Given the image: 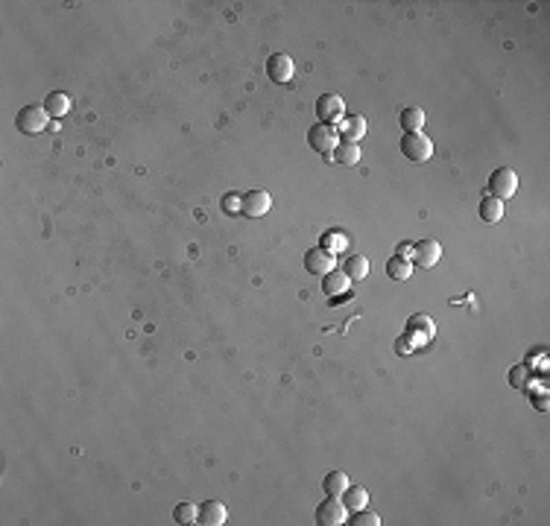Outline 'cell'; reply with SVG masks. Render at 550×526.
<instances>
[{
	"mask_svg": "<svg viewBox=\"0 0 550 526\" xmlns=\"http://www.w3.org/2000/svg\"><path fill=\"white\" fill-rule=\"evenodd\" d=\"M439 257H442V245L436 240H419V243H413V252H410V261L421 269L436 266Z\"/></svg>",
	"mask_w": 550,
	"mask_h": 526,
	"instance_id": "7",
	"label": "cell"
},
{
	"mask_svg": "<svg viewBox=\"0 0 550 526\" xmlns=\"http://www.w3.org/2000/svg\"><path fill=\"white\" fill-rule=\"evenodd\" d=\"M316 117H319V123L325 126H334L346 117V100L337 97V94H322L319 100H316Z\"/></svg>",
	"mask_w": 550,
	"mask_h": 526,
	"instance_id": "5",
	"label": "cell"
},
{
	"mask_svg": "<svg viewBox=\"0 0 550 526\" xmlns=\"http://www.w3.org/2000/svg\"><path fill=\"white\" fill-rule=\"evenodd\" d=\"M47 123H50V114L44 111V105H23L15 114V126L23 135H39L47 129Z\"/></svg>",
	"mask_w": 550,
	"mask_h": 526,
	"instance_id": "1",
	"label": "cell"
},
{
	"mask_svg": "<svg viewBox=\"0 0 550 526\" xmlns=\"http://www.w3.org/2000/svg\"><path fill=\"white\" fill-rule=\"evenodd\" d=\"M515 190H518V175H515V170H509V167H498L495 173H491V179H489V193L495 196V199H512L515 196Z\"/></svg>",
	"mask_w": 550,
	"mask_h": 526,
	"instance_id": "6",
	"label": "cell"
},
{
	"mask_svg": "<svg viewBox=\"0 0 550 526\" xmlns=\"http://www.w3.org/2000/svg\"><path fill=\"white\" fill-rule=\"evenodd\" d=\"M339 144V135H337V126H325V123H313L308 129V146L313 152H319V155L331 158L334 146Z\"/></svg>",
	"mask_w": 550,
	"mask_h": 526,
	"instance_id": "3",
	"label": "cell"
},
{
	"mask_svg": "<svg viewBox=\"0 0 550 526\" xmlns=\"http://www.w3.org/2000/svg\"><path fill=\"white\" fill-rule=\"evenodd\" d=\"M343 272H346L351 281H363V278L372 272V263H369V257H363V254H351V257H346Z\"/></svg>",
	"mask_w": 550,
	"mask_h": 526,
	"instance_id": "16",
	"label": "cell"
},
{
	"mask_svg": "<svg viewBox=\"0 0 550 526\" xmlns=\"http://www.w3.org/2000/svg\"><path fill=\"white\" fill-rule=\"evenodd\" d=\"M398 146H401L404 158L413 161V164H425L433 155V144H430V138L425 132H404V138H401V144H398Z\"/></svg>",
	"mask_w": 550,
	"mask_h": 526,
	"instance_id": "2",
	"label": "cell"
},
{
	"mask_svg": "<svg viewBox=\"0 0 550 526\" xmlns=\"http://www.w3.org/2000/svg\"><path fill=\"white\" fill-rule=\"evenodd\" d=\"M196 518H199V506H193V503H179V506L173 509L176 523H196Z\"/></svg>",
	"mask_w": 550,
	"mask_h": 526,
	"instance_id": "22",
	"label": "cell"
},
{
	"mask_svg": "<svg viewBox=\"0 0 550 526\" xmlns=\"http://www.w3.org/2000/svg\"><path fill=\"white\" fill-rule=\"evenodd\" d=\"M416 327H419V331H425V333H421L425 339H430L433 333H436V331H433V322H430V319H425V316H413V319L407 322V333L413 336V331H416Z\"/></svg>",
	"mask_w": 550,
	"mask_h": 526,
	"instance_id": "25",
	"label": "cell"
},
{
	"mask_svg": "<svg viewBox=\"0 0 550 526\" xmlns=\"http://www.w3.org/2000/svg\"><path fill=\"white\" fill-rule=\"evenodd\" d=\"M44 111L53 117V120H59V117H65L70 111V97L65 91H50L44 97Z\"/></svg>",
	"mask_w": 550,
	"mask_h": 526,
	"instance_id": "14",
	"label": "cell"
},
{
	"mask_svg": "<svg viewBox=\"0 0 550 526\" xmlns=\"http://www.w3.org/2000/svg\"><path fill=\"white\" fill-rule=\"evenodd\" d=\"M273 208V199L266 190H249L240 196V214L243 217H264L266 210Z\"/></svg>",
	"mask_w": 550,
	"mask_h": 526,
	"instance_id": "9",
	"label": "cell"
},
{
	"mask_svg": "<svg viewBox=\"0 0 550 526\" xmlns=\"http://www.w3.org/2000/svg\"><path fill=\"white\" fill-rule=\"evenodd\" d=\"M410 252H413V245H398V254H401V257H407Z\"/></svg>",
	"mask_w": 550,
	"mask_h": 526,
	"instance_id": "28",
	"label": "cell"
},
{
	"mask_svg": "<svg viewBox=\"0 0 550 526\" xmlns=\"http://www.w3.org/2000/svg\"><path fill=\"white\" fill-rule=\"evenodd\" d=\"M293 70H296V65H293V58L287 53H273L266 58V76L273 82H290Z\"/></svg>",
	"mask_w": 550,
	"mask_h": 526,
	"instance_id": "10",
	"label": "cell"
},
{
	"mask_svg": "<svg viewBox=\"0 0 550 526\" xmlns=\"http://www.w3.org/2000/svg\"><path fill=\"white\" fill-rule=\"evenodd\" d=\"M343 503L348 512H357V509H366L369 506V491L363 485H348L343 491Z\"/></svg>",
	"mask_w": 550,
	"mask_h": 526,
	"instance_id": "19",
	"label": "cell"
},
{
	"mask_svg": "<svg viewBox=\"0 0 550 526\" xmlns=\"http://www.w3.org/2000/svg\"><path fill=\"white\" fill-rule=\"evenodd\" d=\"M386 275H390L392 281H407L410 275H413V261H410V257H401V254L390 257V263H386Z\"/></svg>",
	"mask_w": 550,
	"mask_h": 526,
	"instance_id": "20",
	"label": "cell"
},
{
	"mask_svg": "<svg viewBox=\"0 0 550 526\" xmlns=\"http://www.w3.org/2000/svg\"><path fill=\"white\" fill-rule=\"evenodd\" d=\"M229 520V509L222 506L220 500H205L202 506H199V518L196 523H205V526H222Z\"/></svg>",
	"mask_w": 550,
	"mask_h": 526,
	"instance_id": "11",
	"label": "cell"
},
{
	"mask_svg": "<svg viewBox=\"0 0 550 526\" xmlns=\"http://www.w3.org/2000/svg\"><path fill=\"white\" fill-rule=\"evenodd\" d=\"M351 526H381V518L374 512H366V509H357L355 514L348 518Z\"/></svg>",
	"mask_w": 550,
	"mask_h": 526,
	"instance_id": "24",
	"label": "cell"
},
{
	"mask_svg": "<svg viewBox=\"0 0 550 526\" xmlns=\"http://www.w3.org/2000/svg\"><path fill=\"white\" fill-rule=\"evenodd\" d=\"M351 284V278L343 272V269H331L328 275H322V289L328 296H339V292H346Z\"/></svg>",
	"mask_w": 550,
	"mask_h": 526,
	"instance_id": "17",
	"label": "cell"
},
{
	"mask_svg": "<svg viewBox=\"0 0 550 526\" xmlns=\"http://www.w3.org/2000/svg\"><path fill=\"white\" fill-rule=\"evenodd\" d=\"M366 129L369 126H366V120H363L360 114H346L343 120H339V135H343V140H355V144H357V140L366 135Z\"/></svg>",
	"mask_w": 550,
	"mask_h": 526,
	"instance_id": "12",
	"label": "cell"
},
{
	"mask_svg": "<svg viewBox=\"0 0 550 526\" xmlns=\"http://www.w3.org/2000/svg\"><path fill=\"white\" fill-rule=\"evenodd\" d=\"M398 123H401L404 132H421V129H425V111H421L419 105H407V109H401V114H398Z\"/></svg>",
	"mask_w": 550,
	"mask_h": 526,
	"instance_id": "15",
	"label": "cell"
},
{
	"mask_svg": "<svg viewBox=\"0 0 550 526\" xmlns=\"http://www.w3.org/2000/svg\"><path fill=\"white\" fill-rule=\"evenodd\" d=\"M410 348H413L410 339H398V351H401V354H410Z\"/></svg>",
	"mask_w": 550,
	"mask_h": 526,
	"instance_id": "27",
	"label": "cell"
},
{
	"mask_svg": "<svg viewBox=\"0 0 550 526\" xmlns=\"http://www.w3.org/2000/svg\"><path fill=\"white\" fill-rule=\"evenodd\" d=\"M477 214H480V219L491 226V222H498L503 217V202H500V199H495V196H483V202H480Z\"/></svg>",
	"mask_w": 550,
	"mask_h": 526,
	"instance_id": "21",
	"label": "cell"
},
{
	"mask_svg": "<svg viewBox=\"0 0 550 526\" xmlns=\"http://www.w3.org/2000/svg\"><path fill=\"white\" fill-rule=\"evenodd\" d=\"M346 488H348V474H346V471H331V474H325L322 491H325L328 497H343Z\"/></svg>",
	"mask_w": 550,
	"mask_h": 526,
	"instance_id": "18",
	"label": "cell"
},
{
	"mask_svg": "<svg viewBox=\"0 0 550 526\" xmlns=\"http://www.w3.org/2000/svg\"><path fill=\"white\" fill-rule=\"evenodd\" d=\"M304 269H308L310 275H328L334 269V254L322 249V245H313V249L304 252Z\"/></svg>",
	"mask_w": 550,
	"mask_h": 526,
	"instance_id": "8",
	"label": "cell"
},
{
	"mask_svg": "<svg viewBox=\"0 0 550 526\" xmlns=\"http://www.w3.org/2000/svg\"><path fill=\"white\" fill-rule=\"evenodd\" d=\"M222 210H229V214H231V210H240V199L237 196H226V199H222Z\"/></svg>",
	"mask_w": 550,
	"mask_h": 526,
	"instance_id": "26",
	"label": "cell"
},
{
	"mask_svg": "<svg viewBox=\"0 0 550 526\" xmlns=\"http://www.w3.org/2000/svg\"><path fill=\"white\" fill-rule=\"evenodd\" d=\"M319 245L334 254V252H343V249H346V245H348V237H346V234H339V231H331V234H325Z\"/></svg>",
	"mask_w": 550,
	"mask_h": 526,
	"instance_id": "23",
	"label": "cell"
},
{
	"mask_svg": "<svg viewBox=\"0 0 550 526\" xmlns=\"http://www.w3.org/2000/svg\"><path fill=\"white\" fill-rule=\"evenodd\" d=\"M348 520V509L339 497H328L316 506V523L319 526H343Z\"/></svg>",
	"mask_w": 550,
	"mask_h": 526,
	"instance_id": "4",
	"label": "cell"
},
{
	"mask_svg": "<svg viewBox=\"0 0 550 526\" xmlns=\"http://www.w3.org/2000/svg\"><path fill=\"white\" fill-rule=\"evenodd\" d=\"M331 161L343 164V167H355V164L360 161V146L355 144V140H339L331 152Z\"/></svg>",
	"mask_w": 550,
	"mask_h": 526,
	"instance_id": "13",
	"label": "cell"
}]
</instances>
